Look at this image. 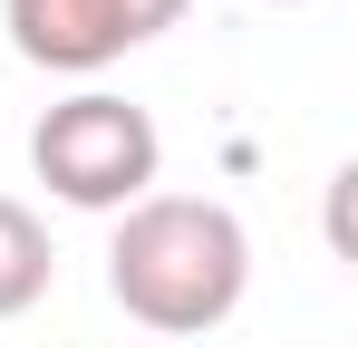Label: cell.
Wrapping results in <instances>:
<instances>
[{
	"label": "cell",
	"mask_w": 358,
	"mask_h": 348,
	"mask_svg": "<svg viewBox=\"0 0 358 348\" xmlns=\"http://www.w3.org/2000/svg\"><path fill=\"white\" fill-rule=\"evenodd\" d=\"M107 290L155 339L223 329L242 310V290H252V242H242L233 203H203V194H145V203H126L117 242H107Z\"/></svg>",
	"instance_id": "cell-1"
},
{
	"label": "cell",
	"mask_w": 358,
	"mask_h": 348,
	"mask_svg": "<svg viewBox=\"0 0 358 348\" xmlns=\"http://www.w3.org/2000/svg\"><path fill=\"white\" fill-rule=\"evenodd\" d=\"M29 165L39 184L78 203V213H126V203H145L155 194V165H165V136H155V116L107 97V87H78L59 107L29 126Z\"/></svg>",
	"instance_id": "cell-2"
},
{
	"label": "cell",
	"mask_w": 358,
	"mask_h": 348,
	"mask_svg": "<svg viewBox=\"0 0 358 348\" xmlns=\"http://www.w3.org/2000/svg\"><path fill=\"white\" fill-rule=\"evenodd\" d=\"M184 0H10V49L59 78H97L107 58L145 49L155 29H175Z\"/></svg>",
	"instance_id": "cell-3"
},
{
	"label": "cell",
	"mask_w": 358,
	"mask_h": 348,
	"mask_svg": "<svg viewBox=\"0 0 358 348\" xmlns=\"http://www.w3.org/2000/svg\"><path fill=\"white\" fill-rule=\"evenodd\" d=\"M49 271H59V252H49V223H39L20 194H0V319L39 310V300H49Z\"/></svg>",
	"instance_id": "cell-4"
},
{
	"label": "cell",
	"mask_w": 358,
	"mask_h": 348,
	"mask_svg": "<svg viewBox=\"0 0 358 348\" xmlns=\"http://www.w3.org/2000/svg\"><path fill=\"white\" fill-rule=\"evenodd\" d=\"M281 10H291V0H281Z\"/></svg>",
	"instance_id": "cell-5"
}]
</instances>
